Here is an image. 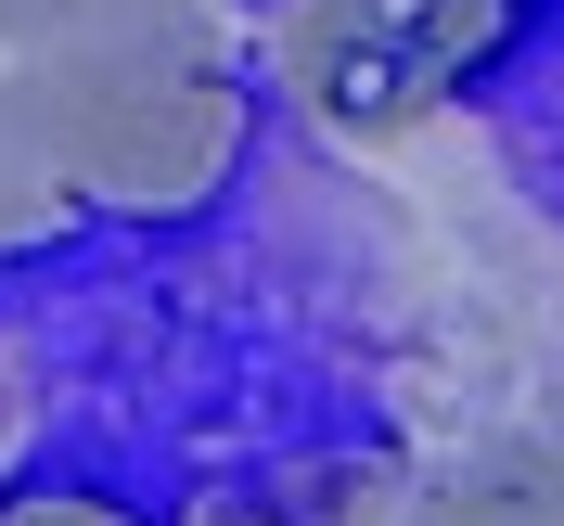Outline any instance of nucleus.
<instances>
[{
	"mask_svg": "<svg viewBox=\"0 0 564 526\" xmlns=\"http://www.w3.org/2000/svg\"><path fill=\"white\" fill-rule=\"evenodd\" d=\"M13 52H154V39H218L206 0H0Z\"/></svg>",
	"mask_w": 564,
	"mask_h": 526,
	"instance_id": "obj_3",
	"label": "nucleus"
},
{
	"mask_svg": "<svg viewBox=\"0 0 564 526\" xmlns=\"http://www.w3.org/2000/svg\"><path fill=\"white\" fill-rule=\"evenodd\" d=\"M500 0H295L282 77L321 129H411L488 65Z\"/></svg>",
	"mask_w": 564,
	"mask_h": 526,
	"instance_id": "obj_2",
	"label": "nucleus"
},
{
	"mask_svg": "<svg viewBox=\"0 0 564 526\" xmlns=\"http://www.w3.org/2000/svg\"><path fill=\"white\" fill-rule=\"evenodd\" d=\"M411 526H564V450H500L462 489H436Z\"/></svg>",
	"mask_w": 564,
	"mask_h": 526,
	"instance_id": "obj_4",
	"label": "nucleus"
},
{
	"mask_svg": "<svg viewBox=\"0 0 564 526\" xmlns=\"http://www.w3.org/2000/svg\"><path fill=\"white\" fill-rule=\"evenodd\" d=\"M0 526H129V514H104V501H0Z\"/></svg>",
	"mask_w": 564,
	"mask_h": 526,
	"instance_id": "obj_5",
	"label": "nucleus"
},
{
	"mask_svg": "<svg viewBox=\"0 0 564 526\" xmlns=\"http://www.w3.org/2000/svg\"><path fill=\"white\" fill-rule=\"evenodd\" d=\"M218 154H231L218 39L13 52V77H0V232L77 206H180Z\"/></svg>",
	"mask_w": 564,
	"mask_h": 526,
	"instance_id": "obj_1",
	"label": "nucleus"
}]
</instances>
